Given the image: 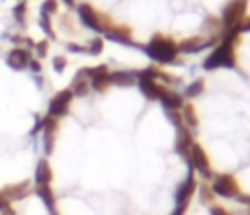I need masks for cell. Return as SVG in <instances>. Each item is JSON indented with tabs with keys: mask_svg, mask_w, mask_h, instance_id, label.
<instances>
[{
	"mask_svg": "<svg viewBox=\"0 0 250 215\" xmlns=\"http://www.w3.org/2000/svg\"><path fill=\"white\" fill-rule=\"evenodd\" d=\"M145 55L158 63V64H172L178 59V43L172 37H166L162 33H154L146 45H143Z\"/></svg>",
	"mask_w": 250,
	"mask_h": 215,
	"instance_id": "obj_1",
	"label": "cell"
},
{
	"mask_svg": "<svg viewBox=\"0 0 250 215\" xmlns=\"http://www.w3.org/2000/svg\"><path fill=\"white\" fill-rule=\"evenodd\" d=\"M76 14H78V20L84 27H88L90 31L98 33V35H104L105 29L111 25V20L107 16H102L98 10H94L92 4L88 2H82V4H76Z\"/></svg>",
	"mask_w": 250,
	"mask_h": 215,
	"instance_id": "obj_2",
	"label": "cell"
},
{
	"mask_svg": "<svg viewBox=\"0 0 250 215\" xmlns=\"http://www.w3.org/2000/svg\"><path fill=\"white\" fill-rule=\"evenodd\" d=\"M234 66H236V53H234V45H229V43L215 45V49L203 61V68L205 70L234 68Z\"/></svg>",
	"mask_w": 250,
	"mask_h": 215,
	"instance_id": "obj_3",
	"label": "cell"
},
{
	"mask_svg": "<svg viewBox=\"0 0 250 215\" xmlns=\"http://www.w3.org/2000/svg\"><path fill=\"white\" fill-rule=\"evenodd\" d=\"M188 164L193 172L201 174L205 180H211L213 178V172H211V162H209V156L205 152V149L197 143L191 145L189 149V156H188Z\"/></svg>",
	"mask_w": 250,
	"mask_h": 215,
	"instance_id": "obj_4",
	"label": "cell"
},
{
	"mask_svg": "<svg viewBox=\"0 0 250 215\" xmlns=\"http://www.w3.org/2000/svg\"><path fill=\"white\" fill-rule=\"evenodd\" d=\"M211 192L215 195H219V197L234 199L240 194V188H238V182H236V178L232 174H219L211 182Z\"/></svg>",
	"mask_w": 250,
	"mask_h": 215,
	"instance_id": "obj_5",
	"label": "cell"
},
{
	"mask_svg": "<svg viewBox=\"0 0 250 215\" xmlns=\"http://www.w3.org/2000/svg\"><path fill=\"white\" fill-rule=\"evenodd\" d=\"M221 41V37H205V35H191V37H186L178 43V53L182 55H193V53H199V51H205V49H211L213 45H217Z\"/></svg>",
	"mask_w": 250,
	"mask_h": 215,
	"instance_id": "obj_6",
	"label": "cell"
},
{
	"mask_svg": "<svg viewBox=\"0 0 250 215\" xmlns=\"http://www.w3.org/2000/svg\"><path fill=\"white\" fill-rule=\"evenodd\" d=\"M246 4L248 0H230L225 8H223V14H221V23L225 29L240 23L244 20V14H246Z\"/></svg>",
	"mask_w": 250,
	"mask_h": 215,
	"instance_id": "obj_7",
	"label": "cell"
},
{
	"mask_svg": "<svg viewBox=\"0 0 250 215\" xmlns=\"http://www.w3.org/2000/svg\"><path fill=\"white\" fill-rule=\"evenodd\" d=\"M72 98H74V96H72V92H70L68 88L57 92V94L49 100L47 115H51V117H55V119L66 115V113H68V108H70V104H72Z\"/></svg>",
	"mask_w": 250,
	"mask_h": 215,
	"instance_id": "obj_8",
	"label": "cell"
},
{
	"mask_svg": "<svg viewBox=\"0 0 250 215\" xmlns=\"http://www.w3.org/2000/svg\"><path fill=\"white\" fill-rule=\"evenodd\" d=\"M104 37H105V39H109V41H113V43H119V45H123V47L143 49V45H139V43L131 37V29H129V27H125V25H115V23H111V25L105 29Z\"/></svg>",
	"mask_w": 250,
	"mask_h": 215,
	"instance_id": "obj_9",
	"label": "cell"
},
{
	"mask_svg": "<svg viewBox=\"0 0 250 215\" xmlns=\"http://www.w3.org/2000/svg\"><path fill=\"white\" fill-rule=\"evenodd\" d=\"M197 192V180H195V176H193V170L189 168V172H188V176H186V180L176 188V192H174V201L180 205V203H188L189 205V201H191V197H193V194Z\"/></svg>",
	"mask_w": 250,
	"mask_h": 215,
	"instance_id": "obj_10",
	"label": "cell"
},
{
	"mask_svg": "<svg viewBox=\"0 0 250 215\" xmlns=\"http://www.w3.org/2000/svg\"><path fill=\"white\" fill-rule=\"evenodd\" d=\"M29 61H31V51L25 49V47H14L6 55V63H8V66L12 70H23V68H27Z\"/></svg>",
	"mask_w": 250,
	"mask_h": 215,
	"instance_id": "obj_11",
	"label": "cell"
},
{
	"mask_svg": "<svg viewBox=\"0 0 250 215\" xmlns=\"http://www.w3.org/2000/svg\"><path fill=\"white\" fill-rule=\"evenodd\" d=\"M195 141H193V133L186 127V125H182V127H178L176 129V141H174V149H176V152L178 154H182L186 160H188V156H189V149H191V145H193Z\"/></svg>",
	"mask_w": 250,
	"mask_h": 215,
	"instance_id": "obj_12",
	"label": "cell"
},
{
	"mask_svg": "<svg viewBox=\"0 0 250 215\" xmlns=\"http://www.w3.org/2000/svg\"><path fill=\"white\" fill-rule=\"evenodd\" d=\"M57 119L51 117V115H45V125H43V131H41V143H43V150L45 154H51L53 149H55V135H57Z\"/></svg>",
	"mask_w": 250,
	"mask_h": 215,
	"instance_id": "obj_13",
	"label": "cell"
},
{
	"mask_svg": "<svg viewBox=\"0 0 250 215\" xmlns=\"http://www.w3.org/2000/svg\"><path fill=\"white\" fill-rule=\"evenodd\" d=\"M158 102L162 104V108H164L166 111H180V109L184 108V104H186V98H184L182 94H178L176 90L164 88V92H162V96L158 98Z\"/></svg>",
	"mask_w": 250,
	"mask_h": 215,
	"instance_id": "obj_14",
	"label": "cell"
},
{
	"mask_svg": "<svg viewBox=\"0 0 250 215\" xmlns=\"http://www.w3.org/2000/svg\"><path fill=\"white\" fill-rule=\"evenodd\" d=\"M2 194L8 197L10 203H12V201H20V199H23L25 195L31 194V184H29L27 180H21V182H16V184H8V186L2 190Z\"/></svg>",
	"mask_w": 250,
	"mask_h": 215,
	"instance_id": "obj_15",
	"label": "cell"
},
{
	"mask_svg": "<svg viewBox=\"0 0 250 215\" xmlns=\"http://www.w3.org/2000/svg\"><path fill=\"white\" fill-rule=\"evenodd\" d=\"M137 86L146 100H158L164 92V86H160L158 80H154V78H139Z\"/></svg>",
	"mask_w": 250,
	"mask_h": 215,
	"instance_id": "obj_16",
	"label": "cell"
},
{
	"mask_svg": "<svg viewBox=\"0 0 250 215\" xmlns=\"http://www.w3.org/2000/svg\"><path fill=\"white\" fill-rule=\"evenodd\" d=\"M111 86H133L137 84V70H109Z\"/></svg>",
	"mask_w": 250,
	"mask_h": 215,
	"instance_id": "obj_17",
	"label": "cell"
},
{
	"mask_svg": "<svg viewBox=\"0 0 250 215\" xmlns=\"http://www.w3.org/2000/svg\"><path fill=\"white\" fill-rule=\"evenodd\" d=\"M35 186H51V180H53V168L49 164L47 158H41L35 166Z\"/></svg>",
	"mask_w": 250,
	"mask_h": 215,
	"instance_id": "obj_18",
	"label": "cell"
},
{
	"mask_svg": "<svg viewBox=\"0 0 250 215\" xmlns=\"http://www.w3.org/2000/svg\"><path fill=\"white\" fill-rule=\"evenodd\" d=\"M68 90H70L72 96H76V98H84V96H88V92H90V80L84 76L82 70H78V72L74 74L72 84H70Z\"/></svg>",
	"mask_w": 250,
	"mask_h": 215,
	"instance_id": "obj_19",
	"label": "cell"
},
{
	"mask_svg": "<svg viewBox=\"0 0 250 215\" xmlns=\"http://www.w3.org/2000/svg\"><path fill=\"white\" fill-rule=\"evenodd\" d=\"M180 113H182V121H184V125H186L189 131L197 129V125H199V117H197V109H195V106H193L191 102H186L184 108L180 109Z\"/></svg>",
	"mask_w": 250,
	"mask_h": 215,
	"instance_id": "obj_20",
	"label": "cell"
},
{
	"mask_svg": "<svg viewBox=\"0 0 250 215\" xmlns=\"http://www.w3.org/2000/svg\"><path fill=\"white\" fill-rule=\"evenodd\" d=\"M35 194H37V197L45 203V207H47L51 213H55L57 199H55V194H53L51 186H35Z\"/></svg>",
	"mask_w": 250,
	"mask_h": 215,
	"instance_id": "obj_21",
	"label": "cell"
},
{
	"mask_svg": "<svg viewBox=\"0 0 250 215\" xmlns=\"http://www.w3.org/2000/svg\"><path fill=\"white\" fill-rule=\"evenodd\" d=\"M203 90H205V80H203V78H197V80L189 82V84L184 88V94H182V96L188 98V100H193V98L201 96Z\"/></svg>",
	"mask_w": 250,
	"mask_h": 215,
	"instance_id": "obj_22",
	"label": "cell"
},
{
	"mask_svg": "<svg viewBox=\"0 0 250 215\" xmlns=\"http://www.w3.org/2000/svg\"><path fill=\"white\" fill-rule=\"evenodd\" d=\"M86 47V53H90V55H100L102 51H104V37L102 35H96L94 39H90L88 41V45H84Z\"/></svg>",
	"mask_w": 250,
	"mask_h": 215,
	"instance_id": "obj_23",
	"label": "cell"
},
{
	"mask_svg": "<svg viewBox=\"0 0 250 215\" xmlns=\"http://www.w3.org/2000/svg\"><path fill=\"white\" fill-rule=\"evenodd\" d=\"M25 14H27V4H25L23 0H20V2L12 8V16H14V20L21 25V23H23V20H25Z\"/></svg>",
	"mask_w": 250,
	"mask_h": 215,
	"instance_id": "obj_24",
	"label": "cell"
},
{
	"mask_svg": "<svg viewBox=\"0 0 250 215\" xmlns=\"http://www.w3.org/2000/svg\"><path fill=\"white\" fill-rule=\"evenodd\" d=\"M39 27H41V31H43L49 39H55V37H57V35H55V29H53V22H51L49 16H41V18H39Z\"/></svg>",
	"mask_w": 250,
	"mask_h": 215,
	"instance_id": "obj_25",
	"label": "cell"
},
{
	"mask_svg": "<svg viewBox=\"0 0 250 215\" xmlns=\"http://www.w3.org/2000/svg\"><path fill=\"white\" fill-rule=\"evenodd\" d=\"M197 190H199V192H197L199 201H201L203 205H213V197H215V194L211 192V186H199Z\"/></svg>",
	"mask_w": 250,
	"mask_h": 215,
	"instance_id": "obj_26",
	"label": "cell"
},
{
	"mask_svg": "<svg viewBox=\"0 0 250 215\" xmlns=\"http://www.w3.org/2000/svg\"><path fill=\"white\" fill-rule=\"evenodd\" d=\"M57 10H59V2L57 0H45L43 4H41V16H53V14H57Z\"/></svg>",
	"mask_w": 250,
	"mask_h": 215,
	"instance_id": "obj_27",
	"label": "cell"
},
{
	"mask_svg": "<svg viewBox=\"0 0 250 215\" xmlns=\"http://www.w3.org/2000/svg\"><path fill=\"white\" fill-rule=\"evenodd\" d=\"M33 51H35V55H37L39 59L47 57V53H49V41H47V39H43V41H37V43L33 45Z\"/></svg>",
	"mask_w": 250,
	"mask_h": 215,
	"instance_id": "obj_28",
	"label": "cell"
},
{
	"mask_svg": "<svg viewBox=\"0 0 250 215\" xmlns=\"http://www.w3.org/2000/svg\"><path fill=\"white\" fill-rule=\"evenodd\" d=\"M53 68H55V72H62L66 68V57L64 55L53 57Z\"/></svg>",
	"mask_w": 250,
	"mask_h": 215,
	"instance_id": "obj_29",
	"label": "cell"
},
{
	"mask_svg": "<svg viewBox=\"0 0 250 215\" xmlns=\"http://www.w3.org/2000/svg\"><path fill=\"white\" fill-rule=\"evenodd\" d=\"M166 117H168V121H170L176 129L184 125V121H182V113H180V111H166Z\"/></svg>",
	"mask_w": 250,
	"mask_h": 215,
	"instance_id": "obj_30",
	"label": "cell"
},
{
	"mask_svg": "<svg viewBox=\"0 0 250 215\" xmlns=\"http://www.w3.org/2000/svg\"><path fill=\"white\" fill-rule=\"evenodd\" d=\"M43 125H45V115H43V117L35 115V123H33V127H31V135H39V133L43 131Z\"/></svg>",
	"mask_w": 250,
	"mask_h": 215,
	"instance_id": "obj_31",
	"label": "cell"
},
{
	"mask_svg": "<svg viewBox=\"0 0 250 215\" xmlns=\"http://www.w3.org/2000/svg\"><path fill=\"white\" fill-rule=\"evenodd\" d=\"M209 215H230L223 205H217V203H213V205H209Z\"/></svg>",
	"mask_w": 250,
	"mask_h": 215,
	"instance_id": "obj_32",
	"label": "cell"
},
{
	"mask_svg": "<svg viewBox=\"0 0 250 215\" xmlns=\"http://www.w3.org/2000/svg\"><path fill=\"white\" fill-rule=\"evenodd\" d=\"M236 27H238L240 35H242V33H250V18H244L240 23H236Z\"/></svg>",
	"mask_w": 250,
	"mask_h": 215,
	"instance_id": "obj_33",
	"label": "cell"
},
{
	"mask_svg": "<svg viewBox=\"0 0 250 215\" xmlns=\"http://www.w3.org/2000/svg\"><path fill=\"white\" fill-rule=\"evenodd\" d=\"M66 49L70 53H86V47L84 45H78V43H66Z\"/></svg>",
	"mask_w": 250,
	"mask_h": 215,
	"instance_id": "obj_34",
	"label": "cell"
},
{
	"mask_svg": "<svg viewBox=\"0 0 250 215\" xmlns=\"http://www.w3.org/2000/svg\"><path fill=\"white\" fill-rule=\"evenodd\" d=\"M27 68H29L33 74H39V72H41V63H39L37 59H31L29 64H27Z\"/></svg>",
	"mask_w": 250,
	"mask_h": 215,
	"instance_id": "obj_35",
	"label": "cell"
},
{
	"mask_svg": "<svg viewBox=\"0 0 250 215\" xmlns=\"http://www.w3.org/2000/svg\"><path fill=\"white\" fill-rule=\"evenodd\" d=\"M186 211H188V203H180V205L176 203V207L170 215H186Z\"/></svg>",
	"mask_w": 250,
	"mask_h": 215,
	"instance_id": "obj_36",
	"label": "cell"
},
{
	"mask_svg": "<svg viewBox=\"0 0 250 215\" xmlns=\"http://www.w3.org/2000/svg\"><path fill=\"white\" fill-rule=\"evenodd\" d=\"M238 203H242V205H246V207H250V194H238L236 197H234Z\"/></svg>",
	"mask_w": 250,
	"mask_h": 215,
	"instance_id": "obj_37",
	"label": "cell"
},
{
	"mask_svg": "<svg viewBox=\"0 0 250 215\" xmlns=\"http://www.w3.org/2000/svg\"><path fill=\"white\" fill-rule=\"evenodd\" d=\"M8 207H10V201H8V197H6V195L2 194V190H0V213L6 211Z\"/></svg>",
	"mask_w": 250,
	"mask_h": 215,
	"instance_id": "obj_38",
	"label": "cell"
},
{
	"mask_svg": "<svg viewBox=\"0 0 250 215\" xmlns=\"http://www.w3.org/2000/svg\"><path fill=\"white\" fill-rule=\"evenodd\" d=\"M33 78H35V82H37V86H39V88H43V86H45V78H43V74H41V76H39V74H35Z\"/></svg>",
	"mask_w": 250,
	"mask_h": 215,
	"instance_id": "obj_39",
	"label": "cell"
},
{
	"mask_svg": "<svg viewBox=\"0 0 250 215\" xmlns=\"http://www.w3.org/2000/svg\"><path fill=\"white\" fill-rule=\"evenodd\" d=\"M64 6H68V8H74L76 6V0H61Z\"/></svg>",
	"mask_w": 250,
	"mask_h": 215,
	"instance_id": "obj_40",
	"label": "cell"
},
{
	"mask_svg": "<svg viewBox=\"0 0 250 215\" xmlns=\"http://www.w3.org/2000/svg\"><path fill=\"white\" fill-rule=\"evenodd\" d=\"M246 215H250V207H248V213H246Z\"/></svg>",
	"mask_w": 250,
	"mask_h": 215,
	"instance_id": "obj_41",
	"label": "cell"
},
{
	"mask_svg": "<svg viewBox=\"0 0 250 215\" xmlns=\"http://www.w3.org/2000/svg\"><path fill=\"white\" fill-rule=\"evenodd\" d=\"M51 215H57V213H51Z\"/></svg>",
	"mask_w": 250,
	"mask_h": 215,
	"instance_id": "obj_42",
	"label": "cell"
}]
</instances>
